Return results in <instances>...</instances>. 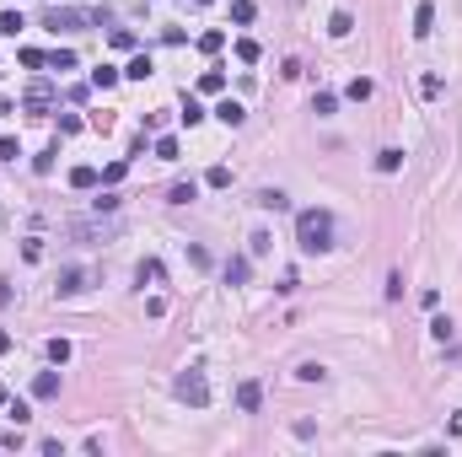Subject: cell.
I'll return each instance as SVG.
<instances>
[{"label":"cell","mask_w":462,"mask_h":457,"mask_svg":"<svg viewBox=\"0 0 462 457\" xmlns=\"http://www.w3.org/2000/svg\"><path fill=\"white\" fill-rule=\"evenodd\" d=\"M22 27H27V22H22V11H0V33H6V38H17Z\"/></svg>","instance_id":"d4e9b609"},{"label":"cell","mask_w":462,"mask_h":457,"mask_svg":"<svg viewBox=\"0 0 462 457\" xmlns=\"http://www.w3.org/2000/svg\"><path fill=\"white\" fill-rule=\"evenodd\" d=\"M215 119H221L226 129H237L242 119H247V113H242V103H237V97H221V103H215Z\"/></svg>","instance_id":"8fae6325"},{"label":"cell","mask_w":462,"mask_h":457,"mask_svg":"<svg viewBox=\"0 0 462 457\" xmlns=\"http://www.w3.org/2000/svg\"><path fill=\"white\" fill-rule=\"evenodd\" d=\"M43 355H49V366H65V360H70V339H49Z\"/></svg>","instance_id":"ffe728a7"},{"label":"cell","mask_w":462,"mask_h":457,"mask_svg":"<svg viewBox=\"0 0 462 457\" xmlns=\"http://www.w3.org/2000/svg\"><path fill=\"white\" fill-rule=\"evenodd\" d=\"M135 280H140V291H145V285H161V280H167L161 258H140V264H135Z\"/></svg>","instance_id":"ba28073f"},{"label":"cell","mask_w":462,"mask_h":457,"mask_svg":"<svg viewBox=\"0 0 462 457\" xmlns=\"http://www.w3.org/2000/svg\"><path fill=\"white\" fill-rule=\"evenodd\" d=\"M178 119H183V124H188V129L199 124V119H204V108H199V97H183V113H178Z\"/></svg>","instance_id":"cb8c5ba5"},{"label":"cell","mask_w":462,"mask_h":457,"mask_svg":"<svg viewBox=\"0 0 462 457\" xmlns=\"http://www.w3.org/2000/svg\"><path fill=\"white\" fill-rule=\"evenodd\" d=\"M430 33H436V6L420 0V6H414V38H430Z\"/></svg>","instance_id":"9c48e42d"},{"label":"cell","mask_w":462,"mask_h":457,"mask_svg":"<svg viewBox=\"0 0 462 457\" xmlns=\"http://www.w3.org/2000/svg\"><path fill=\"white\" fill-rule=\"evenodd\" d=\"M269 248H274V237H269V231H253V237H247V253H253V258H263Z\"/></svg>","instance_id":"484cf974"},{"label":"cell","mask_w":462,"mask_h":457,"mask_svg":"<svg viewBox=\"0 0 462 457\" xmlns=\"http://www.w3.org/2000/svg\"><path fill=\"white\" fill-rule=\"evenodd\" d=\"M119 81H124L119 65H97V70H92V86H97V92H108V86H119Z\"/></svg>","instance_id":"9a60e30c"},{"label":"cell","mask_w":462,"mask_h":457,"mask_svg":"<svg viewBox=\"0 0 462 457\" xmlns=\"http://www.w3.org/2000/svg\"><path fill=\"white\" fill-rule=\"evenodd\" d=\"M151 70H156V65H151V54H135V60L124 65V81H145Z\"/></svg>","instance_id":"2e32d148"},{"label":"cell","mask_w":462,"mask_h":457,"mask_svg":"<svg viewBox=\"0 0 462 457\" xmlns=\"http://www.w3.org/2000/svg\"><path fill=\"white\" fill-rule=\"evenodd\" d=\"M6 404H11V419H17V425H27V419H33V409H27L22 398H6Z\"/></svg>","instance_id":"60d3db41"},{"label":"cell","mask_w":462,"mask_h":457,"mask_svg":"<svg viewBox=\"0 0 462 457\" xmlns=\"http://www.w3.org/2000/svg\"><path fill=\"white\" fill-rule=\"evenodd\" d=\"M258 404H263V382L247 376V382L237 388V409H242V415H258Z\"/></svg>","instance_id":"8992f818"},{"label":"cell","mask_w":462,"mask_h":457,"mask_svg":"<svg viewBox=\"0 0 462 457\" xmlns=\"http://www.w3.org/2000/svg\"><path fill=\"white\" fill-rule=\"evenodd\" d=\"M398 296H403V274L393 269V274H387V301H398Z\"/></svg>","instance_id":"7bdbcfd3"},{"label":"cell","mask_w":462,"mask_h":457,"mask_svg":"<svg viewBox=\"0 0 462 457\" xmlns=\"http://www.w3.org/2000/svg\"><path fill=\"white\" fill-rule=\"evenodd\" d=\"M194 6H210V0H194Z\"/></svg>","instance_id":"7dc6e473"},{"label":"cell","mask_w":462,"mask_h":457,"mask_svg":"<svg viewBox=\"0 0 462 457\" xmlns=\"http://www.w3.org/2000/svg\"><path fill=\"white\" fill-rule=\"evenodd\" d=\"M33 172H54V146L43 151V156H33Z\"/></svg>","instance_id":"b9f144b4"},{"label":"cell","mask_w":462,"mask_h":457,"mask_svg":"<svg viewBox=\"0 0 462 457\" xmlns=\"http://www.w3.org/2000/svg\"><path fill=\"white\" fill-rule=\"evenodd\" d=\"M60 135H81V119H76V113H60Z\"/></svg>","instance_id":"ee69618b"},{"label":"cell","mask_w":462,"mask_h":457,"mask_svg":"<svg viewBox=\"0 0 462 457\" xmlns=\"http://www.w3.org/2000/svg\"><path fill=\"white\" fill-rule=\"evenodd\" d=\"M371 92H377V86L365 81V76H355V81L344 86V97H349V103H365V97H371Z\"/></svg>","instance_id":"603a6c76"},{"label":"cell","mask_w":462,"mask_h":457,"mask_svg":"<svg viewBox=\"0 0 462 457\" xmlns=\"http://www.w3.org/2000/svg\"><path fill=\"white\" fill-rule=\"evenodd\" d=\"M6 350H11V333H6V329H0V355H6Z\"/></svg>","instance_id":"f6af8a7d"},{"label":"cell","mask_w":462,"mask_h":457,"mask_svg":"<svg viewBox=\"0 0 462 457\" xmlns=\"http://www.w3.org/2000/svg\"><path fill=\"white\" fill-rule=\"evenodd\" d=\"M398 167H403V151H398V146L377 151V172H387V178H393V172H398Z\"/></svg>","instance_id":"ac0fdd59"},{"label":"cell","mask_w":462,"mask_h":457,"mask_svg":"<svg viewBox=\"0 0 462 457\" xmlns=\"http://www.w3.org/2000/svg\"><path fill=\"white\" fill-rule=\"evenodd\" d=\"M333 108H339V97H333V92H317V97H312V113H317V119H328Z\"/></svg>","instance_id":"4316f807"},{"label":"cell","mask_w":462,"mask_h":457,"mask_svg":"<svg viewBox=\"0 0 462 457\" xmlns=\"http://www.w3.org/2000/svg\"><path fill=\"white\" fill-rule=\"evenodd\" d=\"M76 237H108V231H113V221H76Z\"/></svg>","instance_id":"7402d4cb"},{"label":"cell","mask_w":462,"mask_h":457,"mask_svg":"<svg viewBox=\"0 0 462 457\" xmlns=\"http://www.w3.org/2000/svg\"><path fill=\"white\" fill-rule=\"evenodd\" d=\"M253 17H258V11H253V0H237V6H231V22H237V27H247Z\"/></svg>","instance_id":"4dcf8cb0"},{"label":"cell","mask_w":462,"mask_h":457,"mask_svg":"<svg viewBox=\"0 0 462 457\" xmlns=\"http://www.w3.org/2000/svg\"><path fill=\"white\" fill-rule=\"evenodd\" d=\"M349 33H355V17L349 11H333L328 17V38H349Z\"/></svg>","instance_id":"e0dca14e"},{"label":"cell","mask_w":462,"mask_h":457,"mask_svg":"<svg viewBox=\"0 0 462 457\" xmlns=\"http://www.w3.org/2000/svg\"><path fill=\"white\" fill-rule=\"evenodd\" d=\"M97 183H102L97 167H70V188H81V194H86V188H97Z\"/></svg>","instance_id":"5bb4252c"},{"label":"cell","mask_w":462,"mask_h":457,"mask_svg":"<svg viewBox=\"0 0 462 457\" xmlns=\"http://www.w3.org/2000/svg\"><path fill=\"white\" fill-rule=\"evenodd\" d=\"M108 43H113V49H135V33H129V27H113V33H108Z\"/></svg>","instance_id":"d590c367"},{"label":"cell","mask_w":462,"mask_h":457,"mask_svg":"<svg viewBox=\"0 0 462 457\" xmlns=\"http://www.w3.org/2000/svg\"><path fill=\"white\" fill-rule=\"evenodd\" d=\"M430 339H436V344H452V339H457L452 317H430Z\"/></svg>","instance_id":"d6986e66"},{"label":"cell","mask_w":462,"mask_h":457,"mask_svg":"<svg viewBox=\"0 0 462 457\" xmlns=\"http://www.w3.org/2000/svg\"><path fill=\"white\" fill-rule=\"evenodd\" d=\"M17 60H22V65H27V70H38V65H49V54H43V49H22Z\"/></svg>","instance_id":"8d00e7d4"},{"label":"cell","mask_w":462,"mask_h":457,"mask_svg":"<svg viewBox=\"0 0 462 457\" xmlns=\"http://www.w3.org/2000/svg\"><path fill=\"white\" fill-rule=\"evenodd\" d=\"M258 54H263V49H258L253 38H237V60H242V65H258Z\"/></svg>","instance_id":"f1b7e54d"},{"label":"cell","mask_w":462,"mask_h":457,"mask_svg":"<svg viewBox=\"0 0 462 457\" xmlns=\"http://www.w3.org/2000/svg\"><path fill=\"white\" fill-rule=\"evenodd\" d=\"M33 398H60V372H38L33 376Z\"/></svg>","instance_id":"7c38bea8"},{"label":"cell","mask_w":462,"mask_h":457,"mask_svg":"<svg viewBox=\"0 0 462 457\" xmlns=\"http://www.w3.org/2000/svg\"><path fill=\"white\" fill-rule=\"evenodd\" d=\"M81 22H102V17H97V11H60V6H54V11L43 17V27H54V33H70V27H81Z\"/></svg>","instance_id":"3957f363"},{"label":"cell","mask_w":462,"mask_h":457,"mask_svg":"<svg viewBox=\"0 0 462 457\" xmlns=\"http://www.w3.org/2000/svg\"><path fill=\"white\" fill-rule=\"evenodd\" d=\"M253 205H258V210H274V215H280V210H290V194H285V188H258V199H253Z\"/></svg>","instance_id":"30bf717a"},{"label":"cell","mask_w":462,"mask_h":457,"mask_svg":"<svg viewBox=\"0 0 462 457\" xmlns=\"http://www.w3.org/2000/svg\"><path fill=\"white\" fill-rule=\"evenodd\" d=\"M172 393H178V404H188V409H204V404H210V382H204V366H183L178 382H172Z\"/></svg>","instance_id":"7a4b0ae2"},{"label":"cell","mask_w":462,"mask_h":457,"mask_svg":"<svg viewBox=\"0 0 462 457\" xmlns=\"http://www.w3.org/2000/svg\"><path fill=\"white\" fill-rule=\"evenodd\" d=\"M296 242H302V253H328L333 248V215L328 210H302L296 215Z\"/></svg>","instance_id":"6da1fadb"},{"label":"cell","mask_w":462,"mask_h":457,"mask_svg":"<svg viewBox=\"0 0 462 457\" xmlns=\"http://www.w3.org/2000/svg\"><path fill=\"white\" fill-rule=\"evenodd\" d=\"M156 156L161 162H178V140L172 135H156Z\"/></svg>","instance_id":"f546056e"},{"label":"cell","mask_w":462,"mask_h":457,"mask_svg":"<svg viewBox=\"0 0 462 457\" xmlns=\"http://www.w3.org/2000/svg\"><path fill=\"white\" fill-rule=\"evenodd\" d=\"M199 49H204V54H221V49H226V33H221V27H204V33H199Z\"/></svg>","instance_id":"44dd1931"},{"label":"cell","mask_w":462,"mask_h":457,"mask_svg":"<svg viewBox=\"0 0 462 457\" xmlns=\"http://www.w3.org/2000/svg\"><path fill=\"white\" fill-rule=\"evenodd\" d=\"M17 156H22V146L11 140V135H0V162H17Z\"/></svg>","instance_id":"74e56055"},{"label":"cell","mask_w":462,"mask_h":457,"mask_svg":"<svg viewBox=\"0 0 462 457\" xmlns=\"http://www.w3.org/2000/svg\"><path fill=\"white\" fill-rule=\"evenodd\" d=\"M452 436H462V415H452Z\"/></svg>","instance_id":"bcb514c9"},{"label":"cell","mask_w":462,"mask_h":457,"mask_svg":"<svg viewBox=\"0 0 462 457\" xmlns=\"http://www.w3.org/2000/svg\"><path fill=\"white\" fill-rule=\"evenodd\" d=\"M49 70H76V54H70V49H54V54H49Z\"/></svg>","instance_id":"1f68e13d"},{"label":"cell","mask_w":462,"mask_h":457,"mask_svg":"<svg viewBox=\"0 0 462 457\" xmlns=\"http://www.w3.org/2000/svg\"><path fill=\"white\" fill-rule=\"evenodd\" d=\"M204 183H210V188H226V183H231V167H210V172H204Z\"/></svg>","instance_id":"836d02e7"},{"label":"cell","mask_w":462,"mask_h":457,"mask_svg":"<svg viewBox=\"0 0 462 457\" xmlns=\"http://www.w3.org/2000/svg\"><path fill=\"white\" fill-rule=\"evenodd\" d=\"M124 172H129V162H108V167H102V183H119Z\"/></svg>","instance_id":"f35d334b"},{"label":"cell","mask_w":462,"mask_h":457,"mask_svg":"<svg viewBox=\"0 0 462 457\" xmlns=\"http://www.w3.org/2000/svg\"><path fill=\"white\" fill-rule=\"evenodd\" d=\"M22 258H27V264H38V258H43V237H27V242H22Z\"/></svg>","instance_id":"e575fe53"},{"label":"cell","mask_w":462,"mask_h":457,"mask_svg":"<svg viewBox=\"0 0 462 457\" xmlns=\"http://www.w3.org/2000/svg\"><path fill=\"white\" fill-rule=\"evenodd\" d=\"M92 205H97V215H113V210H119V194H97Z\"/></svg>","instance_id":"ab89813d"},{"label":"cell","mask_w":462,"mask_h":457,"mask_svg":"<svg viewBox=\"0 0 462 457\" xmlns=\"http://www.w3.org/2000/svg\"><path fill=\"white\" fill-rule=\"evenodd\" d=\"M81 291H86V269H76V264H70V269H60L54 296H81Z\"/></svg>","instance_id":"277c9868"},{"label":"cell","mask_w":462,"mask_h":457,"mask_svg":"<svg viewBox=\"0 0 462 457\" xmlns=\"http://www.w3.org/2000/svg\"><path fill=\"white\" fill-rule=\"evenodd\" d=\"M49 103H54V86H49V81L27 86V113H49Z\"/></svg>","instance_id":"52a82bcc"},{"label":"cell","mask_w":462,"mask_h":457,"mask_svg":"<svg viewBox=\"0 0 462 457\" xmlns=\"http://www.w3.org/2000/svg\"><path fill=\"white\" fill-rule=\"evenodd\" d=\"M296 376H302V382H322V376H328V372H322L317 360H302V366H296Z\"/></svg>","instance_id":"d6a6232c"},{"label":"cell","mask_w":462,"mask_h":457,"mask_svg":"<svg viewBox=\"0 0 462 457\" xmlns=\"http://www.w3.org/2000/svg\"><path fill=\"white\" fill-rule=\"evenodd\" d=\"M226 285H247V274H253V253H237V258H226Z\"/></svg>","instance_id":"5b68a950"},{"label":"cell","mask_w":462,"mask_h":457,"mask_svg":"<svg viewBox=\"0 0 462 457\" xmlns=\"http://www.w3.org/2000/svg\"><path fill=\"white\" fill-rule=\"evenodd\" d=\"M194 199H199V183H194V178H188V183H172V188H167V205H194Z\"/></svg>","instance_id":"4fadbf2b"},{"label":"cell","mask_w":462,"mask_h":457,"mask_svg":"<svg viewBox=\"0 0 462 457\" xmlns=\"http://www.w3.org/2000/svg\"><path fill=\"white\" fill-rule=\"evenodd\" d=\"M199 92H210V97L226 92V76H221V70H204V76H199Z\"/></svg>","instance_id":"83f0119b"}]
</instances>
